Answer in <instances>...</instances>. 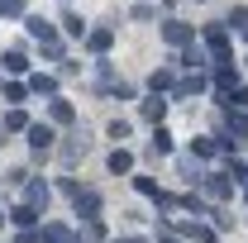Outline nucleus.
<instances>
[{
	"instance_id": "0eeeda50",
	"label": "nucleus",
	"mask_w": 248,
	"mask_h": 243,
	"mask_svg": "<svg viewBox=\"0 0 248 243\" xmlns=\"http://www.w3.org/2000/svg\"><path fill=\"white\" fill-rule=\"evenodd\" d=\"M24 24H29V33H33V38H38V43H58V33H53V24H43L38 15H29Z\"/></svg>"
},
{
	"instance_id": "c756f323",
	"label": "nucleus",
	"mask_w": 248,
	"mask_h": 243,
	"mask_svg": "<svg viewBox=\"0 0 248 243\" xmlns=\"http://www.w3.org/2000/svg\"><path fill=\"white\" fill-rule=\"evenodd\" d=\"M244 38H248V24H244Z\"/></svg>"
},
{
	"instance_id": "cd10ccee",
	"label": "nucleus",
	"mask_w": 248,
	"mask_h": 243,
	"mask_svg": "<svg viewBox=\"0 0 248 243\" xmlns=\"http://www.w3.org/2000/svg\"><path fill=\"white\" fill-rule=\"evenodd\" d=\"M157 243H177V239H157Z\"/></svg>"
},
{
	"instance_id": "9d476101",
	"label": "nucleus",
	"mask_w": 248,
	"mask_h": 243,
	"mask_svg": "<svg viewBox=\"0 0 248 243\" xmlns=\"http://www.w3.org/2000/svg\"><path fill=\"white\" fill-rule=\"evenodd\" d=\"M162 115H167V100H162V95H153V100H143V120L162 124Z\"/></svg>"
},
{
	"instance_id": "1a4fd4ad",
	"label": "nucleus",
	"mask_w": 248,
	"mask_h": 243,
	"mask_svg": "<svg viewBox=\"0 0 248 243\" xmlns=\"http://www.w3.org/2000/svg\"><path fill=\"white\" fill-rule=\"evenodd\" d=\"M196 91H205V76H201V72H196V76H186V81H177V100H186V95H196Z\"/></svg>"
},
{
	"instance_id": "a878e982",
	"label": "nucleus",
	"mask_w": 248,
	"mask_h": 243,
	"mask_svg": "<svg viewBox=\"0 0 248 243\" xmlns=\"http://www.w3.org/2000/svg\"><path fill=\"white\" fill-rule=\"evenodd\" d=\"M229 177H234L239 186H248V167H244V162H234V172H229Z\"/></svg>"
},
{
	"instance_id": "423d86ee",
	"label": "nucleus",
	"mask_w": 248,
	"mask_h": 243,
	"mask_svg": "<svg viewBox=\"0 0 248 243\" xmlns=\"http://www.w3.org/2000/svg\"><path fill=\"white\" fill-rule=\"evenodd\" d=\"M182 67H196V72H205V67H210V58H205V48H196V43H191V48H182Z\"/></svg>"
},
{
	"instance_id": "2eb2a0df",
	"label": "nucleus",
	"mask_w": 248,
	"mask_h": 243,
	"mask_svg": "<svg viewBox=\"0 0 248 243\" xmlns=\"http://www.w3.org/2000/svg\"><path fill=\"white\" fill-rule=\"evenodd\" d=\"M29 91H38V95H58V81H53V76H29Z\"/></svg>"
},
{
	"instance_id": "412c9836",
	"label": "nucleus",
	"mask_w": 248,
	"mask_h": 243,
	"mask_svg": "<svg viewBox=\"0 0 248 243\" xmlns=\"http://www.w3.org/2000/svg\"><path fill=\"white\" fill-rule=\"evenodd\" d=\"M29 200H33V205H38V200L48 205V186H43V182H29Z\"/></svg>"
},
{
	"instance_id": "c85d7f7f",
	"label": "nucleus",
	"mask_w": 248,
	"mask_h": 243,
	"mask_svg": "<svg viewBox=\"0 0 248 243\" xmlns=\"http://www.w3.org/2000/svg\"><path fill=\"white\" fill-rule=\"evenodd\" d=\"M244 200H248V186H244Z\"/></svg>"
},
{
	"instance_id": "5701e85b",
	"label": "nucleus",
	"mask_w": 248,
	"mask_h": 243,
	"mask_svg": "<svg viewBox=\"0 0 248 243\" xmlns=\"http://www.w3.org/2000/svg\"><path fill=\"white\" fill-rule=\"evenodd\" d=\"M224 24H234V29H244V24H248V10H244V5H239V10H234V15L224 19Z\"/></svg>"
},
{
	"instance_id": "a211bd4d",
	"label": "nucleus",
	"mask_w": 248,
	"mask_h": 243,
	"mask_svg": "<svg viewBox=\"0 0 248 243\" xmlns=\"http://www.w3.org/2000/svg\"><path fill=\"white\" fill-rule=\"evenodd\" d=\"M43 243H72V234H67L62 224H48V229H43Z\"/></svg>"
},
{
	"instance_id": "f03ea898",
	"label": "nucleus",
	"mask_w": 248,
	"mask_h": 243,
	"mask_svg": "<svg viewBox=\"0 0 248 243\" xmlns=\"http://www.w3.org/2000/svg\"><path fill=\"white\" fill-rule=\"evenodd\" d=\"M162 38H167L172 48H191V43H196L191 24H182V19H167V24H162Z\"/></svg>"
},
{
	"instance_id": "7ed1b4c3",
	"label": "nucleus",
	"mask_w": 248,
	"mask_h": 243,
	"mask_svg": "<svg viewBox=\"0 0 248 243\" xmlns=\"http://www.w3.org/2000/svg\"><path fill=\"white\" fill-rule=\"evenodd\" d=\"M205 48L215 53V62H229V33H224V24H210L205 29Z\"/></svg>"
},
{
	"instance_id": "7c9ffc66",
	"label": "nucleus",
	"mask_w": 248,
	"mask_h": 243,
	"mask_svg": "<svg viewBox=\"0 0 248 243\" xmlns=\"http://www.w3.org/2000/svg\"><path fill=\"white\" fill-rule=\"evenodd\" d=\"M0 224H5V214H0Z\"/></svg>"
},
{
	"instance_id": "dca6fc26",
	"label": "nucleus",
	"mask_w": 248,
	"mask_h": 243,
	"mask_svg": "<svg viewBox=\"0 0 248 243\" xmlns=\"http://www.w3.org/2000/svg\"><path fill=\"white\" fill-rule=\"evenodd\" d=\"M153 152H172V134H167L162 124L153 129Z\"/></svg>"
},
{
	"instance_id": "9b49d317",
	"label": "nucleus",
	"mask_w": 248,
	"mask_h": 243,
	"mask_svg": "<svg viewBox=\"0 0 248 243\" xmlns=\"http://www.w3.org/2000/svg\"><path fill=\"white\" fill-rule=\"evenodd\" d=\"M0 67H5L10 76H19V72H29V62H24V53H5V58H0Z\"/></svg>"
},
{
	"instance_id": "b1692460",
	"label": "nucleus",
	"mask_w": 248,
	"mask_h": 243,
	"mask_svg": "<svg viewBox=\"0 0 248 243\" xmlns=\"http://www.w3.org/2000/svg\"><path fill=\"white\" fill-rule=\"evenodd\" d=\"M134 186L143 191V196H157V186H153V177H134Z\"/></svg>"
},
{
	"instance_id": "bb28decb",
	"label": "nucleus",
	"mask_w": 248,
	"mask_h": 243,
	"mask_svg": "<svg viewBox=\"0 0 248 243\" xmlns=\"http://www.w3.org/2000/svg\"><path fill=\"white\" fill-rule=\"evenodd\" d=\"M120 243H143V239H120Z\"/></svg>"
},
{
	"instance_id": "20e7f679",
	"label": "nucleus",
	"mask_w": 248,
	"mask_h": 243,
	"mask_svg": "<svg viewBox=\"0 0 248 243\" xmlns=\"http://www.w3.org/2000/svg\"><path fill=\"white\" fill-rule=\"evenodd\" d=\"M29 143L33 152H48L53 148V124H29Z\"/></svg>"
},
{
	"instance_id": "6e6552de",
	"label": "nucleus",
	"mask_w": 248,
	"mask_h": 243,
	"mask_svg": "<svg viewBox=\"0 0 248 243\" xmlns=\"http://www.w3.org/2000/svg\"><path fill=\"white\" fill-rule=\"evenodd\" d=\"M110 43H115V29H91L86 33V48H91V53H105Z\"/></svg>"
},
{
	"instance_id": "f3484780",
	"label": "nucleus",
	"mask_w": 248,
	"mask_h": 243,
	"mask_svg": "<svg viewBox=\"0 0 248 243\" xmlns=\"http://www.w3.org/2000/svg\"><path fill=\"white\" fill-rule=\"evenodd\" d=\"M10 219H15V224H19V229H29L33 219H38V210H33V205H19V210L10 214Z\"/></svg>"
},
{
	"instance_id": "f8f14e48",
	"label": "nucleus",
	"mask_w": 248,
	"mask_h": 243,
	"mask_svg": "<svg viewBox=\"0 0 248 243\" xmlns=\"http://www.w3.org/2000/svg\"><path fill=\"white\" fill-rule=\"evenodd\" d=\"M129 167H134V152H124V148L110 152V172H115V177H120V172H129Z\"/></svg>"
},
{
	"instance_id": "aec40b11",
	"label": "nucleus",
	"mask_w": 248,
	"mask_h": 243,
	"mask_svg": "<svg viewBox=\"0 0 248 243\" xmlns=\"http://www.w3.org/2000/svg\"><path fill=\"white\" fill-rule=\"evenodd\" d=\"M24 95H29V86H24V81H10V86H5V100H15V105H19Z\"/></svg>"
},
{
	"instance_id": "ddd939ff",
	"label": "nucleus",
	"mask_w": 248,
	"mask_h": 243,
	"mask_svg": "<svg viewBox=\"0 0 248 243\" xmlns=\"http://www.w3.org/2000/svg\"><path fill=\"white\" fill-rule=\"evenodd\" d=\"M48 120L53 124H72V105H67V100H53V105H48Z\"/></svg>"
},
{
	"instance_id": "4be33fe9",
	"label": "nucleus",
	"mask_w": 248,
	"mask_h": 243,
	"mask_svg": "<svg viewBox=\"0 0 248 243\" xmlns=\"http://www.w3.org/2000/svg\"><path fill=\"white\" fill-rule=\"evenodd\" d=\"M5 129H29V120H24L19 110H10V115H5Z\"/></svg>"
},
{
	"instance_id": "393cba45",
	"label": "nucleus",
	"mask_w": 248,
	"mask_h": 243,
	"mask_svg": "<svg viewBox=\"0 0 248 243\" xmlns=\"http://www.w3.org/2000/svg\"><path fill=\"white\" fill-rule=\"evenodd\" d=\"M229 105H239V110H248V86H239V91L229 95Z\"/></svg>"
},
{
	"instance_id": "f257e3e1",
	"label": "nucleus",
	"mask_w": 248,
	"mask_h": 243,
	"mask_svg": "<svg viewBox=\"0 0 248 243\" xmlns=\"http://www.w3.org/2000/svg\"><path fill=\"white\" fill-rule=\"evenodd\" d=\"M62 191L72 196L77 214H95V210H100V196H95V191H86V186H77V182H62Z\"/></svg>"
},
{
	"instance_id": "39448f33",
	"label": "nucleus",
	"mask_w": 248,
	"mask_h": 243,
	"mask_svg": "<svg viewBox=\"0 0 248 243\" xmlns=\"http://www.w3.org/2000/svg\"><path fill=\"white\" fill-rule=\"evenodd\" d=\"M148 86H153V95H162V91H177V76H172V67H157L153 76H148Z\"/></svg>"
},
{
	"instance_id": "4468645a",
	"label": "nucleus",
	"mask_w": 248,
	"mask_h": 243,
	"mask_svg": "<svg viewBox=\"0 0 248 243\" xmlns=\"http://www.w3.org/2000/svg\"><path fill=\"white\" fill-rule=\"evenodd\" d=\"M62 29L72 33V38H86V33H91L86 24H81V15H62Z\"/></svg>"
},
{
	"instance_id": "6ab92c4d",
	"label": "nucleus",
	"mask_w": 248,
	"mask_h": 243,
	"mask_svg": "<svg viewBox=\"0 0 248 243\" xmlns=\"http://www.w3.org/2000/svg\"><path fill=\"white\" fill-rule=\"evenodd\" d=\"M205 191H210L215 200H224V196H229V182H224V177H210V182H205Z\"/></svg>"
}]
</instances>
